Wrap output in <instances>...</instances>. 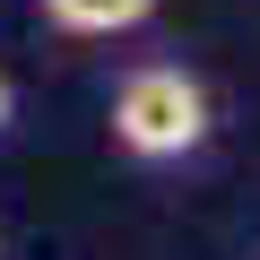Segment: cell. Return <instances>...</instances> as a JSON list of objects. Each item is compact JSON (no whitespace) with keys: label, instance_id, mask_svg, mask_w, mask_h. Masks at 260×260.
Returning a JSON list of instances; mask_svg holds the SVG:
<instances>
[{"label":"cell","instance_id":"cell-1","mask_svg":"<svg viewBox=\"0 0 260 260\" xmlns=\"http://www.w3.org/2000/svg\"><path fill=\"white\" fill-rule=\"evenodd\" d=\"M113 139L130 148V156H148V165H165V156H191L200 139H208V95H200V78L191 70H130L121 78V95H113Z\"/></svg>","mask_w":260,"mask_h":260},{"label":"cell","instance_id":"cell-2","mask_svg":"<svg viewBox=\"0 0 260 260\" xmlns=\"http://www.w3.org/2000/svg\"><path fill=\"white\" fill-rule=\"evenodd\" d=\"M148 9H156V0H44V18L70 26V35H130Z\"/></svg>","mask_w":260,"mask_h":260},{"label":"cell","instance_id":"cell-3","mask_svg":"<svg viewBox=\"0 0 260 260\" xmlns=\"http://www.w3.org/2000/svg\"><path fill=\"white\" fill-rule=\"evenodd\" d=\"M9 104H18V95H9V78H0V130H9Z\"/></svg>","mask_w":260,"mask_h":260}]
</instances>
